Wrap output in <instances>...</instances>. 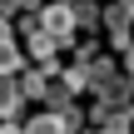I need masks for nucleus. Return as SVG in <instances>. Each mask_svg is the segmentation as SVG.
<instances>
[{
  "label": "nucleus",
  "mask_w": 134,
  "mask_h": 134,
  "mask_svg": "<svg viewBox=\"0 0 134 134\" xmlns=\"http://www.w3.org/2000/svg\"><path fill=\"white\" fill-rule=\"evenodd\" d=\"M10 15H15V5H10V0H0V35H10Z\"/></svg>",
  "instance_id": "9b49d317"
},
{
  "label": "nucleus",
  "mask_w": 134,
  "mask_h": 134,
  "mask_svg": "<svg viewBox=\"0 0 134 134\" xmlns=\"http://www.w3.org/2000/svg\"><path fill=\"white\" fill-rule=\"evenodd\" d=\"M60 119H65V129H70V134L85 129V109H75V104H70V109H60Z\"/></svg>",
  "instance_id": "9d476101"
},
{
  "label": "nucleus",
  "mask_w": 134,
  "mask_h": 134,
  "mask_svg": "<svg viewBox=\"0 0 134 134\" xmlns=\"http://www.w3.org/2000/svg\"><path fill=\"white\" fill-rule=\"evenodd\" d=\"M94 134H114V129H94Z\"/></svg>",
  "instance_id": "4468645a"
},
{
  "label": "nucleus",
  "mask_w": 134,
  "mask_h": 134,
  "mask_svg": "<svg viewBox=\"0 0 134 134\" xmlns=\"http://www.w3.org/2000/svg\"><path fill=\"white\" fill-rule=\"evenodd\" d=\"M124 55H129V60H124V70L134 75V40H129V50H124Z\"/></svg>",
  "instance_id": "ddd939ff"
},
{
  "label": "nucleus",
  "mask_w": 134,
  "mask_h": 134,
  "mask_svg": "<svg viewBox=\"0 0 134 134\" xmlns=\"http://www.w3.org/2000/svg\"><path fill=\"white\" fill-rule=\"evenodd\" d=\"M40 15H45V30H50L55 40H70V30H75V10H70V5L55 0V5H45Z\"/></svg>",
  "instance_id": "f03ea898"
},
{
  "label": "nucleus",
  "mask_w": 134,
  "mask_h": 134,
  "mask_svg": "<svg viewBox=\"0 0 134 134\" xmlns=\"http://www.w3.org/2000/svg\"><path fill=\"white\" fill-rule=\"evenodd\" d=\"M129 20H134V0H119V5H109V10H104L109 40H114L119 50H129Z\"/></svg>",
  "instance_id": "f257e3e1"
},
{
  "label": "nucleus",
  "mask_w": 134,
  "mask_h": 134,
  "mask_svg": "<svg viewBox=\"0 0 134 134\" xmlns=\"http://www.w3.org/2000/svg\"><path fill=\"white\" fill-rule=\"evenodd\" d=\"M70 10H75V25H90V30L104 20V10H99L94 0H70Z\"/></svg>",
  "instance_id": "1a4fd4ad"
},
{
  "label": "nucleus",
  "mask_w": 134,
  "mask_h": 134,
  "mask_svg": "<svg viewBox=\"0 0 134 134\" xmlns=\"http://www.w3.org/2000/svg\"><path fill=\"white\" fill-rule=\"evenodd\" d=\"M25 134H70V129H65V119L50 109V114H35V119L25 124Z\"/></svg>",
  "instance_id": "0eeeda50"
},
{
  "label": "nucleus",
  "mask_w": 134,
  "mask_h": 134,
  "mask_svg": "<svg viewBox=\"0 0 134 134\" xmlns=\"http://www.w3.org/2000/svg\"><path fill=\"white\" fill-rule=\"evenodd\" d=\"M20 104H25L20 80H15V75H0V119H15V114H20Z\"/></svg>",
  "instance_id": "7ed1b4c3"
},
{
  "label": "nucleus",
  "mask_w": 134,
  "mask_h": 134,
  "mask_svg": "<svg viewBox=\"0 0 134 134\" xmlns=\"http://www.w3.org/2000/svg\"><path fill=\"white\" fill-rule=\"evenodd\" d=\"M20 90H25V99H45V94H50V70H30V75H20Z\"/></svg>",
  "instance_id": "39448f33"
},
{
  "label": "nucleus",
  "mask_w": 134,
  "mask_h": 134,
  "mask_svg": "<svg viewBox=\"0 0 134 134\" xmlns=\"http://www.w3.org/2000/svg\"><path fill=\"white\" fill-rule=\"evenodd\" d=\"M60 5H70V0H60Z\"/></svg>",
  "instance_id": "2eb2a0df"
},
{
  "label": "nucleus",
  "mask_w": 134,
  "mask_h": 134,
  "mask_svg": "<svg viewBox=\"0 0 134 134\" xmlns=\"http://www.w3.org/2000/svg\"><path fill=\"white\" fill-rule=\"evenodd\" d=\"M20 65H25V55H20L15 35H0V75H20Z\"/></svg>",
  "instance_id": "20e7f679"
},
{
  "label": "nucleus",
  "mask_w": 134,
  "mask_h": 134,
  "mask_svg": "<svg viewBox=\"0 0 134 134\" xmlns=\"http://www.w3.org/2000/svg\"><path fill=\"white\" fill-rule=\"evenodd\" d=\"M70 99H75V85H70V80H55V85H50V94H45V104H50L55 114H60V109H70Z\"/></svg>",
  "instance_id": "6e6552de"
},
{
  "label": "nucleus",
  "mask_w": 134,
  "mask_h": 134,
  "mask_svg": "<svg viewBox=\"0 0 134 134\" xmlns=\"http://www.w3.org/2000/svg\"><path fill=\"white\" fill-rule=\"evenodd\" d=\"M85 75H90V90H104L114 80V60H85Z\"/></svg>",
  "instance_id": "423d86ee"
},
{
  "label": "nucleus",
  "mask_w": 134,
  "mask_h": 134,
  "mask_svg": "<svg viewBox=\"0 0 134 134\" xmlns=\"http://www.w3.org/2000/svg\"><path fill=\"white\" fill-rule=\"evenodd\" d=\"M0 134H25V129H20L15 119H5V124H0Z\"/></svg>",
  "instance_id": "f8f14e48"
}]
</instances>
